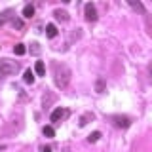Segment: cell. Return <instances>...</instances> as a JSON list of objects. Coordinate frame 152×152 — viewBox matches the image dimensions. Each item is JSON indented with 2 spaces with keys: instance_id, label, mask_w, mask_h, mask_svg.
Instances as JSON below:
<instances>
[{
  "instance_id": "1",
  "label": "cell",
  "mask_w": 152,
  "mask_h": 152,
  "mask_svg": "<svg viewBox=\"0 0 152 152\" xmlns=\"http://www.w3.org/2000/svg\"><path fill=\"white\" fill-rule=\"evenodd\" d=\"M70 82V69L66 65H57L55 66V84L59 88H65Z\"/></svg>"
},
{
  "instance_id": "10",
  "label": "cell",
  "mask_w": 152,
  "mask_h": 152,
  "mask_svg": "<svg viewBox=\"0 0 152 152\" xmlns=\"http://www.w3.org/2000/svg\"><path fill=\"white\" fill-rule=\"evenodd\" d=\"M23 80H25L27 84H32V82H34V72H32L31 69H27V70H25V76H23Z\"/></svg>"
},
{
  "instance_id": "17",
  "label": "cell",
  "mask_w": 152,
  "mask_h": 152,
  "mask_svg": "<svg viewBox=\"0 0 152 152\" xmlns=\"http://www.w3.org/2000/svg\"><path fill=\"white\" fill-rule=\"evenodd\" d=\"M32 48H31V53H40V44H36V42H34V44H31Z\"/></svg>"
},
{
  "instance_id": "15",
  "label": "cell",
  "mask_w": 152,
  "mask_h": 152,
  "mask_svg": "<svg viewBox=\"0 0 152 152\" xmlns=\"http://www.w3.org/2000/svg\"><path fill=\"white\" fill-rule=\"evenodd\" d=\"M99 137H101V133H99V131H93L91 135L88 137V141H89V142H97V141H99Z\"/></svg>"
},
{
  "instance_id": "14",
  "label": "cell",
  "mask_w": 152,
  "mask_h": 152,
  "mask_svg": "<svg viewBox=\"0 0 152 152\" xmlns=\"http://www.w3.org/2000/svg\"><path fill=\"white\" fill-rule=\"evenodd\" d=\"M95 89H97V93H103V89H104V80H103V78L97 80V84H95Z\"/></svg>"
},
{
  "instance_id": "16",
  "label": "cell",
  "mask_w": 152,
  "mask_h": 152,
  "mask_svg": "<svg viewBox=\"0 0 152 152\" xmlns=\"http://www.w3.org/2000/svg\"><path fill=\"white\" fill-rule=\"evenodd\" d=\"M44 135H46V137H53V135H55V129H53L51 126H46V127H44Z\"/></svg>"
},
{
  "instance_id": "6",
  "label": "cell",
  "mask_w": 152,
  "mask_h": 152,
  "mask_svg": "<svg viewBox=\"0 0 152 152\" xmlns=\"http://www.w3.org/2000/svg\"><path fill=\"white\" fill-rule=\"evenodd\" d=\"M46 36H48V38H55V36H57V27L53 25V23L46 25Z\"/></svg>"
},
{
  "instance_id": "13",
  "label": "cell",
  "mask_w": 152,
  "mask_h": 152,
  "mask_svg": "<svg viewBox=\"0 0 152 152\" xmlns=\"http://www.w3.org/2000/svg\"><path fill=\"white\" fill-rule=\"evenodd\" d=\"M129 6H131L133 10H137V12L145 13V6H142V4H139V2H129Z\"/></svg>"
},
{
  "instance_id": "18",
  "label": "cell",
  "mask_w": 152,
  "mask_h": 152,
  "mask_svg": "<svg viewBox=\"0 0 152 152\" xmlns=\"http://www.w3.org/2000/svg\"><path fill=\"white\" fill-rule=\"evenodd\" d=\"M13 27H17V28H23V23L19 21V19H13Z\"/></svg>"
},
{
  "instance_id": "12",
  "label": "cell",
  "mask_w": 152,
  "mask_h": 152,
  "mask_svg": "<svg viewBox=\"0 0 152 152\" xmlns=\"http://www.w3.org/2000/svg\"><path fill=\"white\" fill-rule=\"evenodd\" d=\"M89 120H93V114H91V112H86V114H84V116H82V118H80V126H82V127H84V126H86V124H88Z\"/></svg>"
},
{
  "instance_id": "4",
  "label": "cell",
  "mask_w": 152,
  "mask_h": 152,
  "mask_svg": "<svg viewBox=\"0 0 152 152\" xmlns=\"http://www.w3.org/2000/svg\"><path fill=\"white\" fill-rule=\"evenodd\" d=\"M112 120H114V126H118V127H127L129 126V118L127 116H112Z\"/></svg>"
},
{
  "instance_id": "7",
  "label": "cell",
  "mask_w": 152,
  "mask_h": 152,
  "mask_svg": "<svg viewBox=\"0 0 152 152\" xmlns=\"http://www.w3.org/2000/svg\"><path fill=\"white\" fill-rule=\"evenodd\" d=\"M34 72H36L38 76H44V74H46V65H44V61H36Z\"/></svg>"
},
{
  "instance_id": "5",
  "label": "cell",
  "mask_w": 152,
  "mask_h": 152,
  "mask_svg": "<svg viewBox=\"0 0 152 152\" xmlns=\"http://www.w3.org/2000/svg\"><path fill=\"white\" fill-rule=\"evenodd\" d=\"M65 114H66V112L63 110V108H55V110L51 112V116H50V118H51V122H59L61 118L65 116Z\"/></svg>"
},
{
  "instance_id": "11",
  "label": "cell",
  "mask_w": 152,
  "mask_h": 152,
  "mask_svg": "<svg viewBox=\"0 0 152 152\" xmlns=\"http://www.w3.org/2000/svg\"><path fill=\"white\" fill-rule=\"evenodd\" d=\"M25 51H27L25 44H15V46H13V53H15V55H25Z\"/></svg>"
},
{
  "instance_id": "19",
  "label": "cell",
  "mask_w": 152,
  "mask_h": 152,
  "mask_svg": "<svg viewBox=\"0 0 152 152\" xmlns=\"http://www.w3.org/2000/svg\"><path fill=\"white\" fill-rule=\"evenodd\" d=\"M40 150H42V152H51V148H50V146H42Z\"/></svg>"
},
{
  "instance_id": "9",
  "label": "cell",
  "mask_w": 152,
  "mask_h": 152,
  "mask_svg": "<svg viewBox=\"0 0 152 152\" xmlns=\"http://www.w3.org/2000/svg\"><path fill=\"white\" fill-rule=\"evenodd\" d=\"M53 15H55V19H59V21H69V13L63 12V10H55Z\"/></svg>"
},
{
  "instance_id": "8",
  "label": "cell",
  "mask_w": 152,
  "mask_h": 152,
  "mask_svg": "<svg viewBox=\"0 0 152 152\" xmlns=\"http://www.w3.org/2000/svg\"><path fill=\"white\" fill-rule=\"evenodd\" d=\"M32 15H34V6H31V4H27V6L23 8V17L31 19Z\"/></svg>"
},
{
  "instance_id": "2",
  "label": "cell",
  "mask_w": 152,
  "mask_h": 152,
  "mask_svg": "<svg viewBox=\"0 0 152 152\" xmlns=\"http://www.w3.org/2000/svg\"><path fill=\"white\" fill-rule=\"evenodd\" d=\"M17 72V63L15 61H10V59H2L0 61V78L10 74H15Z\"/></svg>"
},
{
  "instance_id": "3",
  "label": "cell",
  "mask_w": 152,
  "mask_h": 152,
  "mask_svg": "<svg viewBox=\"0 0 152 152\" xmlns=\"http://www.w3.org/2000/svg\"><path fill=\"white\" fill-rule=\"evenodd\" d=\"M86 19H88V21H95V19H97V10H95V6L93 4H86Z\"/></svg>"
}]
</instances>
